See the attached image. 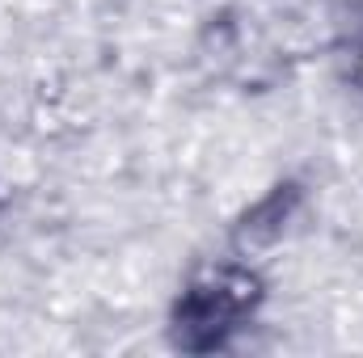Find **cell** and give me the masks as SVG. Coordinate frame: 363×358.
I'll use <instances>...</instances> for the list:
<instances>
[{"label": "cell", "mask_w": 363, "mask_h": 358, "mask_svg": "<svg viewBox=\"0 0 363 358\" xmlns=\"http://www.w3.org/2000/svg\"><path fill=\"white\" fill-rule=\"evenodd\" d=\"M254 299V282L245 274H220L203 287H194L178 308V329L190 346H216L233 321L245 312V304Z\"/></svg>", "instance_id": "obj_1"}]
</instances>
